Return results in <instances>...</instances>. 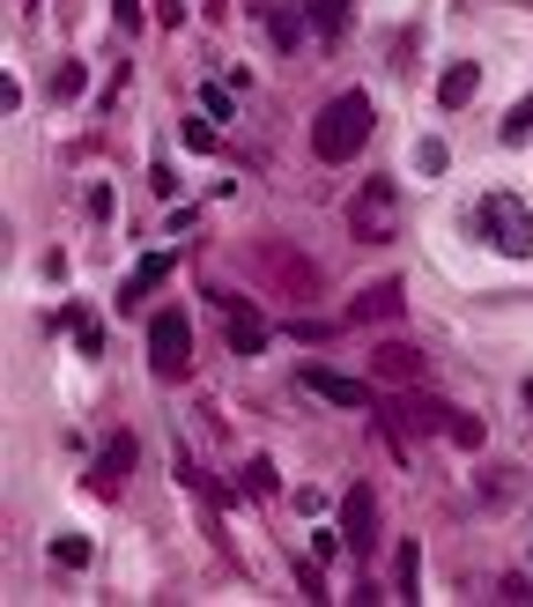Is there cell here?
I'll list each match as a JSON object with an SVG mask.
<instances>
[{
  "mask_svg": "<svg viewBox=\"0 0 533 607\" xmlns=\"http://www.w3.org/2000/svg\"><path fill=\"white\" fill-rule=\"evenodd\" d=\"M370 126H378V112H370L364 90H341L326 112H318L312 126V148H318V164H356V148L370 142Z\"/></svg>",
  "mask_w": 533,
  "mask_h": 607,
  "instance_id": "obj_1",
  "label": "cell"
},
{
  "mask_svg": "<svg viewBox=\"0 0 533 607\" xmlns=\"http://www.w3.org/2000/svg\"><path fill=\"white\" fill-rule=\"evenodd\" d=\"M474 230H482L504 260H533V208L519 193H482V208H474Z\"/></svg>",
  "mask_w": 533,
  "mask_h": 607,
  "instance_id": "obj_2",
  "label": "cell"
},
{
  "mask_svg": "<svg viewBox=\"0 0 533 607\" xmlns=\"http://www.w3.org/2000/svg\"><path fill=\"white\" fill-rule=\"evenodd\" d=\"M393 222H400V186H393V178H364V186H356V208H348V230L364 244H386Z\"/></svg>",
  "mask_w": 533,
  "mask_h": 607,
  "instance_id": "obj_3",
  "label": "cell"
},
{
  "mask_svg": "<svg viewBox=\"0 0 533 607\" xmlns=\"http://www.w3.org/2000/svg\"><path fill=\"white\" fill-rule=\"evenodd\" d=\"M148 364H156V378H178V370L194 364V334H186V318L178 312L148 318Z\"/></svg>",
  "mask_w": 533,
  "mask_h": 607,
  "instance_id": "obj_4",
  "label": "cell"
},
{
  "mask_svg": "<svg viewBox=\"0 0 533 607\" xmlns=\"http://www.w3.org/2000/svg\"><path fill=\"white\" fill-rule=\"evenodd\" d=\"M296 378H304V393L334 400V408H370V386H364V378H341V370H318V364H304Z\"/></svg>",
  "mask_w": 533,
  "mask_h": 607,
  "instance_id": "obj_5",
  "label": "cell"
},
{
  "mask_svg": "<svg viewBox=\"0 0 533 607\" xmlns=\"http://www.w3.org/2000/svg\"><path fill=\"white\" fill-rule=\"evenodd\" d=\"M341 534L356 541V556L378 548V504H370V489H348V504H341Z\"/></svg>",
  "mask_w": 533,
  "mask_h": 607,
  "instance_id": "obj_6",
  "label": "cell"
},
{
  "mask_svg": "<svg viewBox=\"0 0 533 607\" xmlns=\"http://www.w3.org/2000/svg\"><path fill=\"white\" fill-rule=\"evenodd\" d=\"M216 304L230 312V348H238V356H260V348H266V318H252L238 296H216Z\"/></svg>",
  "mask_w": 533,
  "mask_h": 607,
  "instance_id": "obj_7",
  "label": "cell"
},
{
  "mask_svg": "<svg viewBox=\"0 0 533 607\" xmlns=\"http://www.w3.org/2000/svg\"><path fill=\"white\" fill-rule=\"evenodd\" d=\"M474 90H482V67H474V60H452L445 82H437V104H445V112H460V104H474Z\"/></svg>",
  "mask_w": 533,
  "mask_h": 607,
  "instance_id": "obj_8",
  "label": "cell"
},
{
  "mask_svg": "<svg viewBox=\"0 0 533 607\" xmlns=\"http://www.w3.org/2000/svg\"><path fill=\"white\" fill-rule=\"evenodd\" d=\"M126 467H134V438H112V444L97 452V489H104V496L126 482Z\"/></svg>",
  "mask_w": 533,
  "mask_h": 607,
  "instance_id": "obj_9",
  "label": "cell"
},
{
  "mask_svg": "<svg viewBox=\"0 0 533 607\" xmlns=\"http://www.w3.org/2000/svg\"><path fill=\"white\" fill-rule=\"evenodd\" d=\"M164 274H170V252H148L142 268H134V282H126V290H119V304H142V296L156 290V282H164Z\"/></svg>",
  "mask_w": 533,
  "mask_h": 607,
  "instance_id": "obj_10",
  "label": "cell"
},
{
  "mask_svg": "<svg viewBox=\"0 0 533 607\" xmlns=\"http://www.w3.org/2000/svg\"><path fill=\"white\" fill-rule=\"evenodd\" d=\"M304 15H312L318 38H341L348 30V0H304Z\"/></svg>",
  "mask_w": 533,
  "mask_h": 607,
  "instance_id": "obj_11",
  "label": "cell"
},
{
  "mask_svg": "<svg viewBox=\"0 0 533 607\" xmlns=\"http://www.w3.org/2000/svg\"><path fill=\"white\" fill-rule=\"evenodd\" d=\"M526 142H533V97H519L504 119V148H526Z\"/></svg>",
  "mask_w": 533,
  "mask_h": 607,
  "instance_id": "obj_12",
  "label": "cell"
},
{
  "mask_svg": "<svg viewBox=\"0 0 533 607\" xmlns=\"http://www.w3.org/2000/svg\"><path fill=\"white\" fill-rule=\"evenodd\" d=\"M445 164H452V148L437 142V134H422V142H415V170H422V178H437Z\"/></svg>",
  "mask_w": 533,
  "mask_h": 607,
  "instance_id": "obj_13",
  "label": "cell"
},
{
  "mask_svg": "<svg viewBox=\"0 0 533 607\" xmlns=\"http://www.w3.org/2000/svg\"><path fill=\"white\" fill-rule=\"evenodd\" d=\"M52 563H60V571H82V563H90V541L82 534H52Z\"/></svg>",
  "mask_w": 533,
  "mask_h": 607,
  "instance_id": "obj_14",
  "label": "cell"
},
{
  "mask_svg": "<svg viewBox=\"0 0 533 607\" xmlns=\"http://www.w3.org/2000/svg\"><path fill=\"white\" fill-rule=\"evenodd\" d=\"M82 82H90V74H82V67L67 60V67L52 74V97H60V104H67V97H82Z\"/></svg>",
  "mask_w": 533,
  "mask_h": 607,
  "instance_id": "obj_15",
  "label": "cell"
},
{
  "mask_svg": "<svg viewBox=\"0 0 533 607\" xmlns=\"http://www.w3.org/2000/svg\"><path fill=\"white\" fill-rule=\"evenodd\" d=\"M200 112H208V119H230V90L208 82V90H200Z\"/></svg>",
  "mask_w": 533,
  "mask_h": 607,
  "instance_id": "obj_16",
  "label": "cell"
}]
</instances>
